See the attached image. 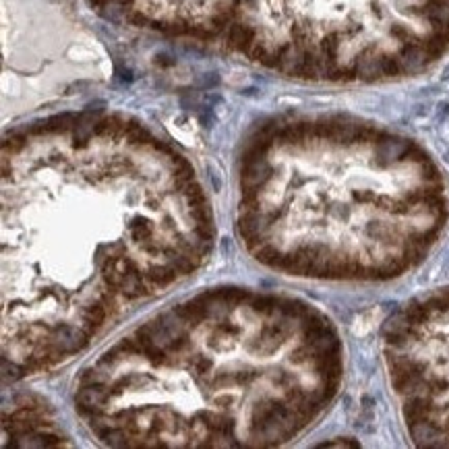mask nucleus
Returning a JSON list of instances; mask_svg holds the SVG:
<instances>
[{"label": "nucleus", "instance_id": "obj_1", "mask_svg": "<svg viewBox=\"0 0 449 449\" xmlns=\"http://www.w3.org/2000/svg\"><path fill=\"white\" fill-rule=\"evenodd\" d=\"M319 448H360V445H358V441H354V439H337V441L321 443Z\"/></svg>", "mask_w": 449, "mask_h": 449}]
</instances>
